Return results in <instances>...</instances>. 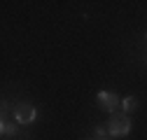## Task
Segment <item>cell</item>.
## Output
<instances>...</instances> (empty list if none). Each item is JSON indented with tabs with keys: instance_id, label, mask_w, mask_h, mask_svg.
I'll use <instances>...</instances> for the list:
<instances>
[{
	"instance_id": "obj_8",
	"label": "cell",
	"mask_w": 147,
	"mask_h": 140,
	"mask_svg": "<svg viewBox=\"0 0 147 140\" xmlns=\"http://www.w3.org/2000/svg\"><path fill=\"white\" fill-rule=\"evenodd\" d=\"M145 38H147V33H145Z\"/></svg>"
},
{
	"instance_id": "obj_1",
	"label": "cell",
	"mask_w": 147,
	"mask_h": 140,
	"mask_svg": "<svg viewBox=\"0 0 147 140\" xmlns=\"http://www.w3.org/2000/svg\"><path fill=\"white\" fill-rule=\"evenodd\" d=\"M107 131L112 138H126L128 133H131V117H128L124 110L119 112H112L110 114V121H107Z\"/></svg>"
},
{
	"instance_id": "obj_3",
	"label": "cell",
	"mask_w": 147,
	"mask_h": 140,
	"mask_svg": "<svg viewBox=\"0 0 147 140\" xmlns=\"http://www.w3.org/2000/svg\"><path fill=\"white\" fill-rule=\"evenodd\" d=\"M35 117H38V110H35L30 103H19V105H14V119L19 121V124H33Z\"/></svg>"
},
{
	"instance_id": "obj_6",
	"label": "cell",
	"mask_w": 147,
	"mask_h": 140,
	"mask_svg": "<svg viewBox=\"0 0 147 140\" xmlns=\"http://www.w3.org/2000/svg\"><path fill=\"white\" fill-rule=\"evenodd\" d=\"M9 119V103H3V121Z\"/></svg>"
},
{
	"instance_id": "obj_5",
	"label": "cell",
	"mask_w": 147,
	"mask_h": 140,
	"mask_svg": "<svg viewBox=\"0 0 147 140\" xmlns=\"http://www.w3.org/2000/svg\"><path fill=\"white\" fill-rule=\"evenodd\" d=\"M121 110H124L126 114H133V112L138 110V98H133V96L121 98Z\"/></svg>"
},
{
	"instance_id": "obj_4",
	"label": "cell",
	"mask_w": 147,
	"mask_h": 140,
	"mask_svg": "<svg viewBox=\"0 0 147 140\" xmlns=\"http://www.w3.org/2000/svg\"><path fill=\"white\" fill-rule=\"evenodd\" d=\"M0 133H3L5 140L16 138V135H19V121H16V119H7V121H3V124H0Z\"/></svg>"
},
{
	"instance_id": "obj_2",
	"label": "cell",
	"mask_w": 147,
	"mask_h": 140,
	"mask_svg": "<svg viewBox=\"0 0 147 140\" xmlns=\"http://www.w3.org/2000/svg\"><path fill=\"white\" fill-rule=\"evenodd\" d=\"M98 105H100V110H105V112H117L119 110V105H121V98L115 94V91H98Z\"/></svg>"
},
{
	"instance_id": "obj_7",
	"label": "cell",
	"mask_w": 147,
	"mask_h": 140,
	"mask_svg": "<svg viewBox=\"0 0 147 140\" xmlns=\"http://www.w3.org/2000/svg\"><path fill=\"white\" fill-rule=\"evenodd\" d=\"M84 140H103V138H98V135H94V133H91V135H86Z\"/></svg>"
}]
</instances>
